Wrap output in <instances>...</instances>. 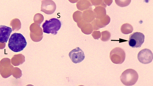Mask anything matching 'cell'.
Segmentation results:
<instances>
[{"instance_id": "1", "label": "cell", "mask_w": 153, "mask_h": 86, "mask_svg": "<svg viewBox=\"0 0 153 86\" xmlns=\"http://www.w3.org/2000/svg\"><path fill=\"white\" fill-rule=\"evenodd\" d=\"M27 45V42L25 37L22 34L18 33L11 35L8 43L10 50L15 53L22 51Z\"/></svg>"}, {"instance_id": "2", "label": "cell", "mask_w": 153, "mask_h": 86, "mask_svg": "<svg viewBox=\"0 0 153 86\" xmlns=\"http://www.w3.org/2000/svg\"><path fill=\"white\" fill-rule=\"evenodd\" d=\"M61 27V23L59 20L56 18H52L49 20H46L43 24L42 27L44 33L53 35L57 34L58 31Z\"/></svg>"}, {"instance_id": "3", "label": "cell", "mask_w": 153, "mask_h": 86, "mask_svg": "<svg viewBox=\"0 0 153 86\" xmlns=\"http://www.w3.org/2000/svg\"><path fill=\"white\" fill-rule=\"evenodd\" d=\"M138 79L137 72L134 70L129 69L126 70L122 73L120 76L122 83L126 86L134 85Z\"/></svg>"}, {"instance_id": "4", "label": "cell", "mask_w": 153, "mask_h": 86, "mask_svg": "<svg viewBox=\"0 0 153 86\" xmlns=\"http://www.w3.org/2000/svg\"><path fill=\"white\" fill-rule=\"evenodd\" d=\"M126 53L122 48L117 47L113 49L110 53V58L114 64H123L126 59Z\"/></svg>"}, {"instance_id": "5", "label": "cell", "mask_w": 153, "mask_h": 86, "mask_svg": "<svg viewBox=\"0 0 153 86\" xmlns=\"http://www.w3.org/2000/svg\"><path fill=\"white\" fill-rule=\"evenodd\" d=\"M145 36L142 33L136 32L131 34L129 36L128 43L132 48H139L144 43Z\"/></svg>"}, {"instance_id": "6", "label": "cell", "mask_w": 153, "mask_h": 86, "mask_svg": "<svg viewBox=\"0 0 153 86\" xmlns=\"http://www.w3.org/2000/svg\"><path fill=\"white\" fill-rule=\"evenodd\" d=\"M30 29L32 40L36 42L41 41L43 38V32L40 25L34 23L31 24Z\"/></svg>"}, {"instance_id": "7", "label": "cell", "mask_w": 153, "mask_h": 86, "mask_svg": "<svg viewBox=\"0 0 153 86\" xmlns=\"http://www.w3.org/2000/svg\"><path fill=\"white\" fill-rule=\"evenodd\" d=\"M137 59L139 62L143 64H149L153 60V53L149 49H144L138 53Z\"/></svg>"}, {"instance_id": "8", "label": "cell", "mask_w": 153, "mask_h": 86, "mask_svg": "<svg viewBox=\"0 0 153 86\" xmlns=\"http://www.w3.org/2000/svg\"><path fill=\"white\" fill-rule=\"evenodd\" d=\"M69 56L72 62L75 64L82 62L85 57L83 51L78 47L71 51L69 53Z\"/></svg>"}, {"instance_id": "9", "label": "cell", "mask_w": 153, "mask_h": 86, "mask_svg": "<svg viewBox=\"0 0 153 86\" xmlns=\"http://www.w3.org/2000/svg\"><path fill=\"white\" fill-rule=\"evenodd\" d=\"M56 6L52 0H43L42 1L41 11L46 14H53L56 10Z\"/></svg>"}, {"instance_id": "10", "label": "cell", "mask_w": 153, "mask_h": 86, "mask_svg": "<svg viewBox=\"0 0 153 86\" xmlns=\"http://www.w3.org/2000/svg\"><path fill=\"white\" fill-rule=\"evenodd\" d=\"M110 17L107 15L103 18L100 19H95L91 23L93 30L96 31L100 28L106 27L110 23Z\"/></svg>"}, {"instance_id": "11", "label": "cell", "mask_w": 153, "mask_h": 86, "mask_svg": "<svg viewBox=\"0 0 153 86\" xmlns=\"http://www.w3.org/2000/svg\"><path fill=\"white\" fill-rule=\"evenodd\" d=\"M12 31L11 28L4 25H0V43H7Z\"/></svg>"}, {"instance_id": "12", "label": "cell", "mask_w": 153, "mask_h": 86, "mask_svg": "<svg viewBox=\"0 0 153 86\" xmlns=\"http://www.w3.org/2000/svg\"><path fill=\"white\" fill-rule=\"evenodd\" d=\"M82 17L84 21L88 23H91L95 19V16L93 9H90L83 11Z\"/></svg>"}, {"instance_id": "13", "label": "cell", "mask_w": 153, "mask_h": 86, "mask_svg": "<svg viewBox=\"0 0 153 86\" xmlns=\"http://www.w3.org/2000/svg\"><path fill=\"white\" fill-rule=\"evenodd\" d=\"M92 5L89 0H79L76 4L78 10L82 11L88 9L92 8Z\"/></svg>"}, {"instance_id": "14", "label": "cell", "mask_w": 153, "mask_h": 86, "mask_svg": "<svg viewBox=\"0 0 153 86\" xmlns=\"http://www.w3.org/2000/svg\"><path fill=\"white\" fill-rule=\"evenodd\" d=\"M78 27L81 29L82 32L86 35L91 34L93 31L92 24L90 23L84 21L79 24Z\"/></svg>"}, {"instance_id": "15", "label": "cell", "mask_w": 153, "mask_h": 86, "mask_svg": "<svg viewBox=\"0 0 153 86\" xmlns=\"http://www.w3.org/2000/svg\"><path fill=\"white\" fill-rule=\"evenodd\" d=\"M96 19L103 18L106 15V11L105 7L101 6L96 7L94 10Z\"/></svg>"}, {"instance_id": "16", "label": "cell", "mask_w": 153, "mask_h": 86, "mask_svg": "<svg viewBox=\"0 0 153 86\" xmlns=\"http://www.w3.org/2000/svg\"><path fill=\"white\" fill-rule=\"evenodd\" d=\"M120 29L121 32L125 34L131 33L134 30L133 27L131 24L127 23L123 24Z\"/></svg>"}, {"instance_id": "17", "label": "cell", "mask_w": 153, "mask_h": 86, "mask_svg": "<svg viewBox=\"0 0 153 86\" xmlns=\"http://www.w3.org/2000/svg\"><path fill=\"white\" fill-rule=\"evenodd\" d=\"M116 4L121 7L128 6L131 3V0H115Z\"/></svg>"}, {"instance_id": "18", "label": "cell", "mask_w": 153, "mask_h": 86, "mask_svg": "<svg viewBox=\"0 0 153 86\" xmlns=\"http://www.w3.org/2000/svg\"><path fill=\"white\" fill-rule=\"evenodd\" d=\"M101 35L102 36L100 39L102 41L107 42L110 39L111 34L108 31L106 30L102 32L101 33Z\"/></svg>"}, {"instance_id": "19", "label": "cell", "mask_w": 153, "mask_h": 86, "mask_svg": "<svg viewBox=\"0 0 153 86\" xmlns=\"http://www.w3.org/2000/svg\"><path fill=\"white\" fill-rule=\"evenodd\" d=\"M82 12L79 10L74 12L73 14V17L74 20L77 23L83 19L82 17Z\"/></svg>"}, {"instance_id": "20", "label": "cell", "mask_w": 153, "mask_h": 86, "mask_svg": "<svg viewBox=\"0 0 153 86\" xmlns=\"http://www.w3.org/2000/svg\"><path fill=\"white\" fill-rule=\"evenodd\" d=\"M44 19V16L40 13L36 14L34 18V22L39 25L43 22Z\"/></svg>"}, {"instance_id": "21", "label": "cell", "mask_w": 153, "mask_h": 86, "mask_svg": "<svg viewBox=\"0 0 153 86\" xmlns=\"http://www.w3.org/2000/svg\"><path fill=\"white\" fill-rule=\"evenodd\" d=\"M91 2L92 6L96 7L99 6H102L103 3V0H91Z\"/></svg>"}, {"instance_id": "22", "label": "cell", "mask_w": 153, "mask_h": 86, "mask_svg": "<svg viewBox=\"0 0 153 86\" xmlns=\"http://www.w3.org/2000/svg\"><path fill=\"white\" fill-rule=\"evenodd\" d=\"M93 38L95 40H98L101 38V33L99 31H94L92 34Z\"/></svg>"}, {"instance_id": "23", "label": "cell", "mask_w": 153, "mask_h": 86, "mask_svg": "<svg viewBox=\"0 0 153 86\" xmlns=\"http://www.w3.org/2000/svg\"><path fill=\"white\" fill-rule=\"evenodd\" d=\"M104 3L107 5L110 6L113 2V0H103Z\"/></svg>"}, {"instance_id": "24", "label": "cell", "mask_w": 153, "mask_h": 86, "mask_svg": "<svg viewBox=\"0 0 153 86\" xmlns=\"http://www.w3.org/2000/svg\"><path fill=\"white\" fill-rule=\"evenodd\" d=\"M71 3L74 4L77 3L79 0H68Z\"/></svg>"}, {"instance_id": "25", "label": "cell", "mask_w": 153, "mask_h": 86, "mask_svg": "<svg viewBox=\"0 0 153 86\" xmlns=\"http://www.w3.org/2000/svg\"><path fill=\"white\" fill-rule=\"evenodd\" d=\"M89 1H91V0H89Z\"/></svg>"}]
</instances>
